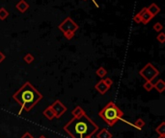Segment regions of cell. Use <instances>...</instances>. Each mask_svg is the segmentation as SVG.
Listing matches in <instances>:
<instances>
[{
    "mask_svg": "<svg viewBox=\"0 0 165 138\" xmlns=\"http://www.w3.org/2000/svg\"><path fill=\"white\" fill-rule=\"evenodd\" d=\"M64 130L72 138H86L99 130V126L84 114L79 118H72L64 126Z\"/></svg>",
    "mask_w": 165,
    "mask_h": 138,
    "instance_id": "1",
    "label": "cell"
},
{
    "mask_svg": "<svg viewBox=\"0 0 165 138\" xmlns=\"http://www.w3.org/2000/svg\"><path fill=\"white\" fill-rule=\"evenodd\" d=\"M43 95L37 90L30 82H26L13 95V99L20 105L19 114L22 110L30 111L43 99Z\"/></svg>",
    "mask_w": 165,
    "mask_h": 138,
    "instance_id": "2",
    "label": "cell"
},
{
    "mask_svg": "<svg viewBox=\"0 0 165 138\" xmlns=\"http://www.w3.org/2000/svg\"><path fill=\"white\" fill-rule=\"evenodd\" d=\"M99 116L106 123L109 127L115 126L116 123L121 120L124 116L123 111L119 109L113 102H109L99 112Z\"/></svg>",
    "mask_w": 165,
    "mask_h": 138,
    "instance_id": "3",
    "label": "cell"
},
{
    "mask_svg": "<svg viewBox=\"0 0 165 138\" xmlns=\"http://www.w3.org/2000/svg\"><path fill=\"white\" fill-rule=\"evenodd\" d=\"M58 28L63 33L64 36L67 40H71L73 38L74 35H76V32L78 29V25L70 17H68L60 23Z\"/></svg>",
    "mask_w": 165,
    "mask_h": 138,
    "instance_id": "4",
    "label": "cell"
},
{
    "mask_svg": "<svg viewBox=\"0 0 165 138\" xmlns=\"http://www.w3.org/2000/svg\"><path fill=\"white\" fill-rule=\"evenodd\" d=\"M139 75L146 80V82H152L159 75V71L151 63H148L143 68L139 71Z\"/></svg>",
    "mask_w": 165,
    "mask_h": 138,
    "instance_id": "5",
    "label": "cell"
},
{
    "mask_svg": "<svg viewBox=\"0 0 165 138\" xmlns=\"http://www.w3.org/2000/svg\"><path fill=\"white\" fill-rule=\"evenodd\" d=\"M50 107L52 109V110H53V112L55 114V118H60L67 111V106L64 105L61 103V101H59V100L54 101L53 104L50 105Z\"/></svg>",
    "mask_w": 165,
    "mask_h": 138,
    "instance_id": "6",
    "label": "cell"
},
{
    "mask_svg": "<svg viewBox=\"0 0 165 138\" xmlns=\"http://www.w3.org/2000/svg\"><path fill=\"white\" fill-rule=\"evenodd\" d=\"M138 13L141 15V23H143L144 25L148 24V23L154 18L153 15L147 11V7L142 8V10Z\"/></svg>",
    "mask_w": 165,
    "mask_h": 138,
    "instance_id": "7",
    "label": "cell"
},
{
    "mask_svg": "<svg viewBox=\"0 0 165 138\" xmlns=\"http://www.w3.org/2000/svg\"><path fill=\"white\" fill-rule=\"evenodd\" d=\"M95 88H96V90L99 92L100 94H101V95L105 94L106 92H107V90L109 89V87L106 86L105 82H103V80H101L100 82H97V84L95 86Z\"/></svg>",
    "mask_w": 165,
    "mask_h": 138,
    "instance_id": "8",
    "label": "cell"
},
{
    "mask_svg": "<svg viewBox=\"0 0 165 138\" xmlns=\"http://www.w3.org/2000/svg\"><path fill=\"white\" fill-rule=\"evenodd\" d=\"M17 10L19 11L20 13H25L29 9V4L25 1V0H20V1L16 5Z\"/></svg>",
    "mask_w": 165,
    "mask_h": 138,
    "instance_id": "9",
    "label": "cell"
},
{
    "mask_svg": "<svg viewBox=\"0 0 165 138\" xmlns=\"http://www.w3.org/2000/svg\"><path fill=\"white\" fill-rule=\"evenodd\" d=\"M147 11L155 17V15L160 12V8L157 6L155 3H152L149 7H147Z\"/></svg>",
    "mask_w": 165,
    "mask_h": 138,
    "instance_id": "10",
    "label": "cell"
},
{
    "mask_svg": "<svg viewBox=\"0 0 165 138\" xmlns=\"http://www.w3.org/2000/svg\"><path fill=\"white\" fill-rule=\"evenodd\" d=\"M84 114H86L85 111H84V109H82L81 106H79V105L76 106L72 110V115L73 116V118H79V117L82 116V115H84Z\"/></svg>",
    "mask_w": 165,
    "mask_h": 138,
    "instance_id": "11",
    "label": "cell"
},
{
    "mask_svg": "<svg viewBox=\"0 0 165 138\" xmlns=\"http://www.w3.org/2000/svg\"><path fill=\"white\" fill-rule=\"evenodd\" d=\"M154 88L159 92V93H162L165 90V82L163 80H159L156 82L154 83Z\"/></svg>",
    "mask_w": 165,
    "mask_h": 138,
    "instance_id": "12",
    "label": "cell"
},
{
    "mask_svg": "<svg viewBox=\"0 0 165 138\" xmlns=\"http://www.w3.org/2000/svg\"><path fill=\"white\" fill-rule=\"evenodd\" d=\"M43 116L46 117L47 119H48L49 121H51L52 119L55 118V114H54L53 110H52V109L50 107V105L47 106V109L43 111Z\"/></svg>",
    "mask_w": 165,
    "mask_h": 138,
    "instance_id": "13",
    "label": "cell"
},
{
    "mask_svg": "<svg viewBox=\"0 0 165 138\" xmlns=\"http://www.w3.org/2000/svg\"><path fill=\"white\" fill-rule=\"evenodd\" d=\"M97 138H112V134L108 132L107 128H102L97 133Z\"/></svg>",
    "mask_w": 165,
    "mask_h": 138,
    "instance_id": "14",
    "label": "cell"
},
{
    "mask_svg": "<svg viewBox=\"0 0 165 138\" xmlns=\"http://www.w3.org/2000/svg\"><path fill=\"white\" fill-rule=\"evenodd\" d=\"M155 132L159 136H165V123L164 122H162L159 126L156 127Z\"/></svg>",
    "mask_w": 165,
    "mask_h": 138,
    "instance_id": "15",
    "label": "cell"
},
{
    "mask_svg": "<svg viewBox=\"0 0 165 138\" xmlns=\"http://www.w3.org/2000/svg\"><path fill=\"white\" fill-rule=\"evenodd\" d=\"M144 126H145V121L143 119H141V118H138L133 124V127L136 128L137 129H142L144 128Z\"/></svg>",
    "mask_w": 165,
    "mask_h": 138,
    "instance_id": "16",
    "label": "cell"
},
{
    "mask_svg": "<svg viewBox=\"0 0 165 138\" xmlns=\"http://www.w3.org/2000/svg\"><path fill=\"white\" fill-rule=\"evenodd\" d=\"M96 74L100 77V78H103V77H105L107 75V70L104 67L101 66L96 71Z\"/></svg>",
    "mask_w": 165,
    "mask_h": 138,
    "instance_id": "17",
    "label": "cell"
},
{
    "mask_svg": "<svg viewBox=\"0 0 165 138\" xmlns=\"http://www.w3.org/2000/svg\"><path fill=\"white\" fill-rule=\"evenodd\" d=\"M9 17V12L5 8H0V20H5Z\"/></svg>",
    "mask_w": 165,
    "mask_h": 138,
    "instance_id": "18",
    "label": "cell"
},
{
    "mask_svg": "<svg viewBox=\"0 0 165 138\" xmlns=\"http://www.w3.org/2000/svg\"><path fill=\"white\" fill-rule=\"evenodd\" d=\"M34 59H35V58H34V56L32 55V54H30V53H28V54H26V55L23 57V60L25 61V63H27V64H30V63H32L33 61H34Z\"/></svg>",
    "mask_w": 165,
    "mask_h": 138,
    "instance_id": "19",
    "label": "cell"
},
{
    "mask_svg": "<svg viewBox=\"0 0 165 138\" xmlns=\"http://www.w3.org/2000/svg\"><path fill=\"white\" fill-rule=\"evenodd\" d=\"M143 87H144V89H145L146 91L150 92V91H151V90L154 88V82H146L143 84Z\"/></svg>",
    "mask_w": 165,
    "mask_h": 138,
    "instance_id": "20",
    "label": "cell"
},
{
    "mask_svg": "<svg viewBox=\"0 0 165 138\" xmlns=\"http://www.w3.org/2000/svg\"><path fill=\"white\" fill-rule=\"evenodd\" d=\"M153 29H154V31H155V32L160 33L162 31V29H163V25L161 24L160 22H156V23H155V25L153 26Z\"/></svg>",
    "mask_w": 165,
    "mask_h": 138,
    "instance_id": "21",
    "label": "cell"
},
{
    "mask_svg": "<svg viewBox=\"0 0 165 138\" xmlns=\"http://www.w3.org/2000/svg\"><path fill=\"white\" fill-rule=\"evenodd\" d=\"M156 40H157V41H159L160 43H164L165 42V34L164 33H162V32H160L159 35H157V36H156Z\"/></svg>",
    "mask_w": 165,
    "mask_h": 138,
    "instance_id": "22",
    "label": "cell"
},
{
    "mask_svg": "<svg viewBox=\"0 0 165 138\" xmlns=\"http://www.w3.org/2000/svg\"><path fill=\"white\" fill-rule=\"evenodd\" d=\"M102 80H103V82H105V84L109 88L112 86V84H113V81H112L110 78H105V79H102Z\"/></svg>",
    "mask_w": 165,
    "mask_h": 138,
    "instance_id": "23",
    "label": "cell"
},
{
    "mask_svg": "<svg viewBox=\"0 0 165 138\" xmlns=\"http://www.w3.org/2000/svg\"><path fill=\"white\" fill-rule=\"evenodd\" d=\"M133 21L136 22V23H141V15L139 13H137L136 15H134V17H133Z\"/></svg>",
    "mask_w": 165,
    "mask_h": 138,
    "instance_id": "24",
    "label": "cell"
},
{
    "mask_svg": "<svg viewBox=\"0 0 165 138\" xmlns=\"http://www.w3.org/2000/svg\"><path fill=\"white\" fill-rule=\"evenodd\" d=\"M5 59H6L5 54H4L3 52H1V51H0V63H3V61L5 60Z\"/></svg>",
    "mask_w": 165,
    "mask_h": 138,
    "instance_id": "25",
    "label": "cell"
},
{
    "mask_svg": "<svg viewBox=\"0 0 165 138\" xmlns=\"http://www.w3.org/2000/svg\"><path fill=\"white\" fill-rule=\"evenodd\" d=\"M20 138H33V136L31 135V133H30V132H25Z\"/></svg>",
    "mask_w": 165,
    "mask_h": 138,
    "instance_id": "26",
    "label": "cell"
},
{
    "mask_svg": "<svg viewBox=\"0 0 165 138\" xmlns=\"http://www.w3.org/2000/svg\"><path fill=\"white\" fill-rule=\"evenodd\" d=\"M39 138H46V136H44V135H41Z\"/></svg>",
    "mask_w": 165,
    "mask_h": 138,
    "instance_id": "27",
    "label": "cell"
},
{
    "mask_svg": "<svg viewBox=\"0 0 165 138\" xmlns=\"http://www.w3.org/2000/svg\"><path fill=\"white\" fill-rule=\"evenodd\" d=\"M159 138H165V136H159Z\"/></svg>",
    "mask_w": 165,
    "mask_h": 138,
    "instance_id": "28",
    "label": "cell"
},
{
    "mask_svg": "<svg viewBox=\"0 0 165 138\" xmlns=\"http://www.w3.org/2000/svg\"><path fill=\"white\" fill-rule=\"evenodd\" d=\"M86 138H92V136H88V137H86Z\"/></svg>",
    "mask_w": 165,
    "mask_h": 138,
    "instance_id": "29",
    "label": "cell"
},
{
    "mask_svg": "<svg viewBox=\"0 0 165 138\" xmlns=\"http://www.w3.org/2000/svg\"><path fill=\"white\" fill-rule=\"evenodd\" d=\"M84 1H87V0H84Z\"/></svg>",
    "mask_w": 165,
    "mask_h": 138,
    "instance_id": "30",
    "label": "cell"
}]
</instances>
